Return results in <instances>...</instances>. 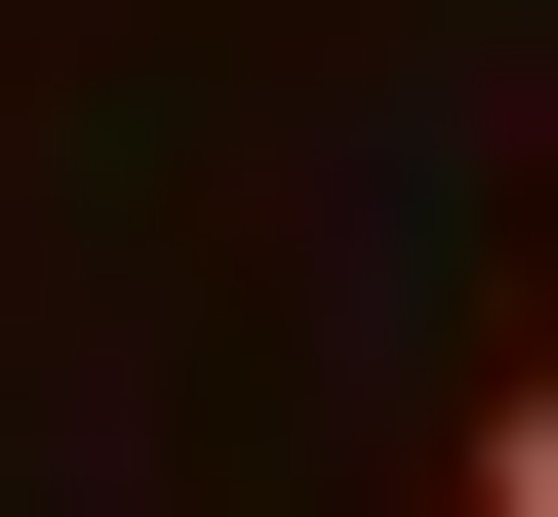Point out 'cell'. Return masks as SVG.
Wrapping results in <instances>:
<instances>
[{
	"mask_svg": "<svg viewBox=\"0 0 558 517\" xmlns=\"http://www.w3.org/2000/svg\"><path fill=\"white\" fill-rule=\"evenodd\" d=\"M439 478H478V517H558V358H519V398H478V438H439Z\"/></svg>",
	"mask_w": 558,
	"mask_h": 517,
	"instance_id": "1",
	"label": "cell"
}]
</instances>
